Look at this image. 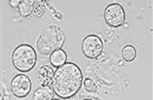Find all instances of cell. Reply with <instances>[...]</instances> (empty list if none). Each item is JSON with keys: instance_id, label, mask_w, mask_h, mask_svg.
<instances>
[{"instance_id": "6", "label": "cell", "mask_w": 153, "mask_h": 100, "mask_svg": "<svg viewBox=\"0 0 153 100\" xmlns=\"http://www.w3.org/2000/svg\"><path fill=\"white\" fill-rule=\"evenodd\" d=\"M11 90L14 96L18 98L26 97L32 90L31 79L24 74H16L11 82Z\"/></svg>"}, {"instance_id": "12", "label": "cell", "mask_w": 153, "mask_h": 100, "mask_svg": "<svg viewBox=\"0 0 153 100\" xmlns=\"http://www.w3.org/2000/svg\"><path fill=\"white\" fill-rule=\"evenodd\" d=\"M83 87L84 90H86L87 93H95L98 92V87L97 85L95 84L94 80L91 79L89 77L85 78L84 79V82H83Z\"/></svg>"}, {"instance_id": "2", "label": "cell", "mask_w": 153, "mask_h": 100, "mask_svg": "<svg viewBox=\"0 0 153 100\" xmlns=\"http://www.w3.org/2000/svg\"><path fill=\"white\" fill-rule=\"evenodd\" d=\"M66 37L62 29L55 24H50L43 29L36 41L38 54L50 55L55 51L61 49L64 45Z\"/></svg>"}, {"instance_id": "13", "label": "cell", "mask_w": 153, "mask_h": 100, "mask_svg": "<svg viewBox=\"0 0 153 100\" xmlns=\"http://www.w3.org/2000/svg\"><path fill=\"white\" fill-rule=\"evenodd\" d=\"M44 12H45L44 4H43L42 0H38L36 3V6L35 8V11H33V15H35L36 17H41Z\"/></svg>"}, {"instance_id": "8", "label": "cell", "mask_w": 153, "mask_h": 100, "mask_svg": "<svg viewBox=\"0 0 153 100\" xmlns=\"http://www.w3.org/2000/svg\"><path fill=\"white\" fill-rule=\"evenodd\" d=\"M38 0H22L18 7V12L22 17L31 16L33 13Z\"/></svg>"}, {"instance_id": "11", "label": "cell", "mask_w": 153, "mask_h": 100, "mask_svg": "<svg viewBox=\"0 0 153 100\" xmlns=\"http://www.w3.org/2000/svg\"><path fill=\"white\" fill-rule=\"evenodd\" d=\"M122 55L124 61L126 62H132L137 56L136 49L132 45H126L123 48L122 50Z\"/></svg>"}, {"instance_id": "14", "label": "cell", "mask_w": 153, "mask_h": 100, "mask_svg": "<svg viewBox=\"0 0 153 100\" xmlns=\"http://www.w3.org/2000/svg\"><path fill=\"white\" fill-rule=\"evenodd\" d=\"M22 0H9V4L10 6L13 9H18L19 5H20Z\"/></svg>"}, {"instance_id": "9", "label": "cell", "mask_w": 153, "mask_h": 100, "mask_svg": "<svg viewBox=\"0 0 153 100\" xmlns=\"http://www.w3.org/2000/svg\"><path fill=\"white\" fill-rule=\"evenodd\" d=\"M50 63L54 68H59V67L62 66L63 64L66 63L67 61V54L65 52L64 50L59 49L55 51L54 52H52L50 54Z\"/></svg>"}, {"instance_id": "4", "label": "cell", "mask_w": 153, "mask_h": 100, "mask_svg": "<svg viewBox=\"0 0 153 100\" xmlns=\"http://www.w3.org/2000/svg\"><path fill=\"white\" fill-rule=\"evenodd\" d=\"M104 20L108 26L119 28L126 22V12L119 3H111L104 10Z\"/></svg>"}, {"instance_id": "10", "label": "cell", "mask_w": 153, "mask_h": 100, "mask_svg": "<svg viewBox=\"0 0 153 100\" xmlns=\"http://www.w3.org/2000/svg\"><path fill=\"white\" fill-rule=\"evenodd\" d=\"M53 97H54V93L47 87H40L36 89L33 94V99L46 100V99H53Z\"/></svg>"}, {"instance_id": "7", "label": "cell", "mask_w": 153, "mask_h": 100, "mask_svg": "<svg viewBox=\"0 0 153 100\" xmlns=\"http://www.w3.org/2000/svg\"><path fill=\"white\" fill-rule=\"evenodd\" d=\"M54 69L51 66L44 65L41 66L40 69L38 70L36 73V78L38 81V83L40 84L41 87H47L49 88L52 86L53 79H54Z\"/></svg>"}, {"instance_id": "3", "label": "cell", "mask_w": 153, "mask_h": 100, "mask_svg": "<svg viewBox=\"0 0 153 100\" xmlns=\"http://www.w3.org/2000/svg\"><path fill=\"white\" fill-rule=\"evenodd\" d=\"M36 51L29 44H21L13 50L12 62L13 67L21 73H28L36 64Z\"/></svg>"}, {"instance_id": "1", "label": "cell", "mask_w": 153, "mask_h": 100, "mask_svg": "<svg viewBox=\"0 0 153 100\" xmlns=\"http://www.w3.org/2000/svg\"><path fill=\"white\" fill-rule=\"evenodd\" d=\"M83 84V75L79 67L73 62L56 68L52 89L54 93L61 99H68L75 96L79 92Z\"/></svg>"}, {"instance_id": "5", "label": "cell", "mask_w": 153, "mask_h": 100, "mask_svg": "<svg viewBox=\"0 0 153 100\" xmlns=\"http://www.w3.org/2000/svg\"><path fill=\"white\" fill-rule=\"evenodd\" d=\"M103 50V43L100 36L89 35L85 36L81 43V51L85 57L89 59H96L102 54Z\"/></svg>"}]
</instances>
